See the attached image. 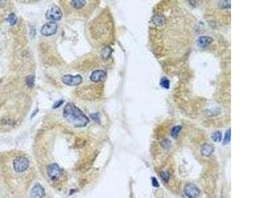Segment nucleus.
<instances>
[{
	"instance_id": "0eeeda50",
	"label": "nucleus",
	"mask_w": 264,
	"mask_h": 198,
	"mask_svg": "<svg viewBox=\"0 0 264 198\" xmlns=\"http://www.w3.org/2000/svg\"><path fill=\"white\" fill-rule=\"evenodd\" d=\"M184 193L188 197L197 198L200 196L201 191L196 185L189 184L185 186Z\"/></svg>"
},
{
	"instance_id": "39448f33",
	"label": "nucleus",
	"mask_w": 264,
	"mask_h": 198,
	"mask_svg": "<svg viewBox=\"0 0 264 198\" xmlns=\"http://www.w3.org/2000/svg\"><path fill=\"white\" fill-rule=\"evenodd\" d=\"M62 81L64 84L69 86H77L82 83L83 78L80 75H66L62 77Z\"/></svg>"
},
{
	"instance_id": "393cba45",
	"label": "nucleus",
	"mask_w": 264,
	"mask_h": 198,
	"mask_svg": "<svg viewBox=\"0 0 264 198\" xmlns=\"http://www.w3.org/2000/svg\"><path fill=\"white\" fill-rule=\"evenodd\" d=\"M152 185L155 188H158L159 186V184L157 180L155 178H152Z\"/></svg>"
},
{
	"instance_id": "ddd939ff",
	"label": "nucleus",
	"mask_w": 264,
	"mask_h": 198,
	"mask_svg": "<svg viewBox=\"0 0 264 198\" xmlns=\"http://www.w3.org/2000/svg\"><path fill=\"white\" fill-rule=\"evenodd\" d=\"M153 21H154L155 24L157 26H161L164 23V18L160 15H155L153 19Z\"/></svg>"
},
{
	"instance_id": "423d86ee",
	"label": "nucleus",
	"mask_w": 264,
	"mask_h": 198,
	"mask_svg": "<svg viewBox=\"0 0 264 198\" xmlns=\"http://www.w3.org/2000/svg\"><path fill=\"white\" fill-rule=\"evenodd\" d=\"M58 25L55 22H48L43 25L41 29V34L44 36H51L57 32Z\"/></svg>"
},
{
	"instance_id": "9d476101",
	"label": "nucleus",
	"mask_w": 264,
	"mask_h": 198,
	"mask_svg": "<svg viewBox=\"0 0 264 198\" xmlns=\"http://www.w3.org/2000/svg\"><path fill=\"white\" fill-rule=\"evenodd\" d=\"M213 42V39L209 36H201L197 40V44L200 48H205Z\"/></svg>"
},
{
	"instance_id": "412c9836",
	"label": "nucleus",
	"mask_w": 264,
	"mask_h": 198,
	"mask_svg": "<svg viewBox=\"0 0 264 198\" xmlns=\"http://www.w3.org/2000/svg\"><path fill=\"white\" fill-rule=\"evenodd\" d=\"M160 176H161L162 180L165 182H168V180H169V178H170L169 174L166 172H164V171L160 172Z\"/></svg>"
},
{
	"instance_id": "6e6552de",
	"label": "nucleus",
	"mask_w": 264,
	"mask_h": 198,
	"mask_svg": "<svg viewBox=\"0 0 264 198\" xmlns=\"http://www.w3.org/2000/svg\"><path fill=\"white\" fill-rule=\"evenodd\" d=\"M45 192L44 188L39 184H36L30 192V198H43Z\"/></svg>"
},
{
	"instance_id": "5701e85b",
	"label": "nucleus",
	"mask_w": 264,
	"mask_h": 198,
	"mask_svg": "<svg viewBox=\"0 0 264 198\" xmlns=\"http://www.w3.org/2000/svg\"><path fill=\"white\" fill-rule=\"evenodd\" d=\"M63 100H60L58 101H57L56 102H55L54 104L53 105V108L56 109V108H59L60 106L63 104Z\"/></svg>"
},
{
	"instance_id": "4be33fe9",
	"label": "nucleus",
	"mask_w": 264,
	"mask_h": 198,
	"mask_svg": "<svg viewBox=\"0 0 264 198\" xmlns=\"http://www.w3.org/2000/svg\"><path fill=\"white\" fill-rule=\"evenodd\" d=\"M219 6L221 8L226 9L227 7H231V2L230 1H223L219 3Z\"/></svg>"
},
{
	"instance_id": "b1692460",
	"label": "nucleus",
	"mask_w": 264,
	"mask_h": 198,
	"mask_svg": "<svg viewBox=\"0 0 264 198\" xmlns=\"http://www.w3.org/2000/svg\"><path fill=\"white\" fill-rule=\"evenodd\" d=\"M91 118H93L94 121H96L97 122H99V121H100V118H99V114L98 113L96 114H93L91 115Z\"/></svg>"
},
{
	"instance_id": "6ab92c4d",
	"label": "nucleus",
	"mask_w": 264,
	"mask_h": 198,
	"mask_svg": "<svg viewBox=\"0 0 264 198\" xmlns=\"http://www.w3.org/2000/svg\"><path fill=\"white\" fill-rule=\"evenodd\" d=\"M160 85H161L163 88L165 89H169L170 87V81L166 77H163L160 80Z\"/></svg>"
},
{
	"instance_id": "1a4fd4ad",
	"label": "nucleus",
	"mask_w": 264,
	"mask_h": 198,
	"mask_svg": "<svg viewBox=\"0 0 264 198\" xmlns=\"http://www.w3.org/2000/svg\"><path fill=\"white\" fill-rule=\"evenodd\" d=\"M106 74L102 70H96L93 71L91 75V80L93 82H101L106 79Z\"/></svg>"
},
{
	"instance_id": "f03ea898",
	"label": "nucleus",
	"mask_w": 264,
	"mask_h": 198,
	"mask_svg": "<svg viewBox=\"0 0 264 198\" xmlns=\"http://www.w3.org/2000/svg\"><path fill=\"white\" fill-rule=\"evenodd\" d=\"M29 166V161L25 157H19L13 161L14 170L17 172H22L27 170Z\"/></svg>"
},
{
	"instance_id": "f257e3e1",
	"label": "nucleus",
	"mask_w": 264,
	"mask_h": 198,
	"mask_svg": "<svg viewBox=\"0 0 264 198\" xmlns=\"http://www.w3.org/2000/svg\"><path fill=\"white\" fill-rule=\"evenodd\" d=\"M63 115L67 122L75 128L85 127L89 123V119L82 110L71 102L65 106Z\"/></svg>"
},
{
	"instance_id": "a211bd4d",
	"label": "nucleus",
	"mask_w": 264,
	"mask_h": 198,
	"mask_svg": "<svg viewBox=\"0 0 264 198\" xmlns=\"http://www.w3.org/2000/svg\"><path fill=\"white\" fill-rule=\"evenodd\" d=\"M211 139L214 142H220L222 139V134L220 131H215L211 135Z\"/></svg>"
},
{
	"instance_id": "a878e982",
	"label": "nucleus",
	"mask_w": 264,
	"mask_h": 198,
	"mask_svg": "<svg viewBox=\"0 0 264 198\" xmlns=\"http://www.w3.org/2000/svg\"><path fill=\"white\" fill-rule=\"evenodd\" d=\"M170 142H169V141H168L167 139L164 140V142H163V145H163V147H165L166 146L168 147V146L170 145Z\"/></svg>"
},
{
	"instance_id": "dca6fc26",
	"label": "nucleus",
	"mask_w": 264,
	"mask_h": 198,
	"mask_svg": "<svg viewBox=\"0 0 264 198\" xmlns=\"http://www.w3.org/2000/svg\"><path fill=\"white\" fill-rule=\"evenodd\" d=\"M34 81H35V79H34V75H29L26 78V83L30 88H33V87H34Z\"/></svg>"
},
{
	"instance_id": "4468645a",
	"label": "nucleus",
	"mask_w": 264,
	"mask_h": 198,
	"mask_svg": "<svg viewBox=\"0 0 264 198\" xmlns=\"http://www.w3.org/2000/svg\"><path fill=\"white\" fill-rule=\"evenodd\" d=\"M112 50L111 49L110 47L106 46L105 48L102 49L101 54H102L103 58H104L105 59H106V58H109L111 54H112Z\"/></svg>"
},
{
	"instance_id": "7ed1b4c3",
	"label": "nucleus",
	"mask_w": 264,
	"mask_h": 198,
	"mask_svg": "<svg viewBox=\"0 0 264 198\" xmlns=\"http://www.w3.org/2000/svg\"><path fill=\"white\" fill-rule=\"evenodd\" d=\"M46 17L48 20H50L52 22L53 21H60L62 17V10L58 6L53 5L48 10L46 14Z\"/></svg>"
},
{
	"instance_id": "2eb2a0df",
	"label": "nucleus",
	"mask_w": 264,
	"mask_h": 198,
	"mask_svg": "<svg viewBox=\"0 0 264 198\" xmlns=\"http://www.w3.org/2000/svg\"><path fill=\"white\" fill-rule=\"evenodd\" d=\"M182 129V126L180 125H177V126H174L173 129H172L171 131V136L173 137V138L176 139L178 136L179 133L180 132Z\"/></svg>"
},
{
	"instance_id": "aec40b11",
	"label": "nucleus",
	"mask_w": 264,
	"mask_h": 198,
	"mask_svg": "<svg viewBox=\"0 0 264 198\" xmlns=\"http://www.w3.org/2000/svg\"><path fill=\"white\" fill-rule=\"evenodd\" d=\"M231 129H229L226 132L225 135V138L223 140V144L224 145H227L231 142Z\"/></svg>"
},
{
	"instance_id": "f8f14e48",
	"label": "nucleus",
	"mask_w": 264,
	"mask_h": 198,
	"mask_svg": "<svg viewBox=\"0 0 264 198\" xmlns=\"http://www.w3.org/2000/svg\"><path fill=\"white\" fill-rule=\"evenodd\" d=\"M71 4L75 9H81L85 5L86 2L84 0H74L71 2Z\"/></svg>"
},
{
	"instance_id": "f3484780",
	"label": "nucleus",
	"mask_w": 264,
	"mask_h": 198,
	"mask_svg": "<svg viewBox=\"0 0 264 198\" xmlns=\"http://www.w3.org/2000/svg\"><path fill=\"white\" fill-rule=\"evenodd\" d=\"M7 21H8L10 25L13 26V25L16 24V22H17V17L16 15L12 13L9 15V17H8V18H7Z\"/></svg>"
},
{
	"instance_id": "9b49d317",
	"label": "nucleus",
	"mask_w": 264,
	"mask_h": 198,
	"mask_svg": "<svg viewBox=\"0 0 264 198\" xmlns=\"http://www.w3.org/2000/svg\"><path fill=\"white\" fill-rule=\"evenodd\" d=\"M214 151L213 147L209 144H204L201 147V153L205 157H209Z\"/></svg>"
},
{
	"instance_id": "20e7f679",
	"label": "nucleus",
	"mask_w": 264,
	"mask_h": 198,
	"mask_svg": "<svg viewBox=\"0 0 264 198\" xmlns=\"http://www.w3.org/2000/svg\"><path fill=\"white\" fill-rule=\"evenodd\" d=\"M47 173L49 178L52 181H56L61 177L62 175V170L58 165L56 163H53L50 165L47 169Z\"/></svg>"
}]
</instances>
